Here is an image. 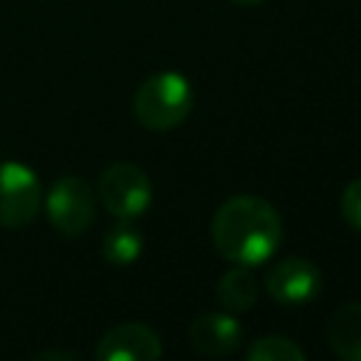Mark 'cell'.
Masks as SVG:
<instances>
[{"mask_svg":"<svg viewBox=\"0 0 361 361\" xmlns=\"http://www.w3.org/2000/svg\"><path fill=\"white\" fill-rule=\"evenodd\" d=\"M42 206L39 178L31 166L20 161L0 164V226L25 228Z\"/></svg>","mask_w":361,"mask_h":361,"instance_id":"cell-4","label":"cell"},{"mask_svg":"<svg viewBox=\"0 0 361 361\" xmlns=\"http://www.w3.org/2000/svg\"><path fill=\"white\" fill-rule=\"evenodd\" d=\"M45 212L51 226L65 237H79L93 226L96 197L90 186L76 175H62L45 197Z\"/></svg>","mask_w":361,"mask_h":361,"instance_id":"cell-5","label":"cell"},{"mask_svg":"<svg viewBox=\"0 0 361 361\" xmlns=\"http://www.w3.org/2000/svg\"><path fill=\"white\" fill-rule=\"evenodd\" d=\"M212 243L223 259L254 268L282 243L279 212L257 195L228 197L212 217Z\"/></svg>","mask_w":361,"mask_h":361,"instance_id":"cell-1","label":"cell"},{"mask_svg":"<svg viewBox=\"0 0 361 361\" xmlns=\"http://www.w3.org/2000/svg\"><path fill=\"white\" fill-rule=\"evenodd\" d=\"M231 3H237V6H257V3H262V0H231Z\"/></svg>","mask_w":361,"mask_h":361,"instance_id":"cell-15","label":"cell"},{"mask_svg":"<svg viewBox=\"0 0 361 361\" xmlns=\"http://www.w3.org/2000/svg\"><path fill=\"white\" fill-rule=\"evenodd\" d=\"M189 338L197 355L223 358L240 347L243 327L228 313H200L189 327Z\"/></svg>","mask_w":361,"mask_h":361,"instance_id":"cell-8","label":"cell"},{"mask_svg":"<svg viewBox=\"0 0 361 361\" xmlns=\"http://www.w3.org/2000/svg\"><path fill=\"white\" fill-rule=\"evenodd\" d=\"M161 353L164 347L158 333L141 322H121L110 327L96 344L99 361H155Z\"/></svg>","mask_w":361,"mask_h":361,"instance_id":"cell-6","label":"cell"},{"mask_svg":"<svg viewBox=\"0 0 361 361\" xmlns=\"http://www.w3.org/2000/svg\"><path fill=\"white\" fill-rule=\"evenodd\" d=\"M37 358H68V361H71V358H76V355H73V353H59V350L54 353V350H48V353H37Z\"/></svg>","mask_w":361,"mask_h":361,"instance_id":"cell-14","label":"cell"},{"mask_svg":"<svg viewBox=\"0 0 361 361\" xmlns=\"http://www.w3.org/2000/svg\"><path fill=\"white\" fill-rule=\"evenodd\" d=\"M257 293H259V285L248 265H234L217 282V302L228 313H245L248 307H254Z\"/></svg>","mask_w":361,"mask_h":361,"instance_id":"cell-10","label":"cell"},{"mask_svg":"<svg viewBox=\"0 0 361 361\" xmlns=\"http://www.w3.org/2000/svg\"><path fill=\"white\" fill-rule=\"evenodd\" d=\"M338 206H341V217L347 220V226L361 231V178H355L344 186Z\"/></svg>","mask_w":361,"mask_h":361,"instance_id":"cell-13","label":"cell"},{"mask_svg":"<svg viewBox=\"0 0 361 361\" xmlns=\"http://www.w3.org/2000/svg\"><path fill=\"white\" fill-rule=\"evenodd\" d=\"M322 288L319 268L302 257H288L268 268L265 274V290L271 299L282 305H305L310 302Z\"/></svg>","mask_w":361,"mask_h":361,"instance_id":"cell-7","label":"cell"},{"mask_svg":"<svg viewBox=\"0 0 361 361\" xmlns=\"http://www.w3.org/2000/svg\"><path fill=\"white\" fill-rule=\"evenodd\" d=\"M141 231L133 226V220H118L116 226H110L104 231V240H102V254L110 265H130L138 259L141 254Z\"/></svg>","mask_w":361,"mask_h":361,"instance_id":"cell-11","label":"cell"},{"mask_svg":"<svg viewBox=\"0 0 361 361\" xmlns=\"http://www.w3.org/2000/svg\"><path fill=\"white\" fill-rule=\"evenodd\" d=\"M251 361H305V350L285 336H262L248 347Z\"/></svg>","mask_w":361,"mask_h":361,"instance_id":"cell-12","label":"cell"},{"mask_svg":"<svg viewBox=\"0 0 361 361\" xmlns=\"http://www.w3.org/2000/svg\"><path fill=\"white\" fill-rule=\"evenodd\" d=\"M192 110V87L175 71L147 76L133 96V116L141 127L164 133L186 121Z\"/></svg>","mask_w":361,"mask_h":361,"instance_id":"cell-2","label":"cell"},{"mask_svg":"<svg viewBox=\"0 0 361 361\" xmlns=\"http://www.w3.org/2000/svg\"><path fill=\"white\" fill-rule=\"evenodd\" d=\"M96 189H99V200L104 203V209L116 214L118 220H135L152 203V183L147 172L127 161L110 164L99 175Z\"/></svg>","mask_w":361,"mask_h":361,"instance_id":"cell-3","label":"cell"},{"mask_svg":"<svg viewBox=\"0 0 361 361\" xmlns=\"http://www.w3.org/2000/svg\"><path fill=\"white\" fill-rule=\"evenodd\" d=\"M327 344L338 358L361 361V302H347L330 316Z\"/></svg>","mask_w":361,"mask_h":361,"instance_id":"cell-9","label":"cell"}]
</instances>
